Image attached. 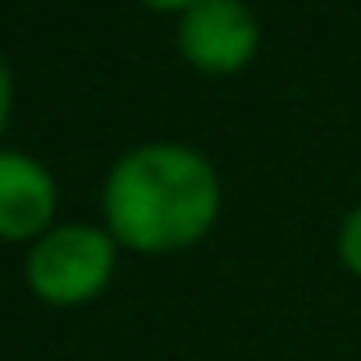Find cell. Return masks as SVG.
<instances>
[{"instance_id":"cell-1","label":"cell","mask_w":361,"mask_h":361,"mask_svg":"<svg viewBox=\"0 0 361 361\" xmlns=\"http://www.w3.org/2000/svg\"><path fill=\"white\" fill-rule=\"evenodd\" d=\"M101 206L119 243L137 252H174L211 229L220 211V178L202 151L147 142L115 160Z\"/></svg>"},{"instance_id":"cell-5","label":"cell","mask_w":361,"mask_h":361,"mask_svg":"<svg viewBox=\"0 0 361 361\" xmlns=\"http://www.w3.org/2000/svg\"><path fill=\"white\" fill-rule=\"evenodd\" d=\"M338 252H343L348 270H357V274H361V206L343 220V229H338Z\"/></svg>"},{"instance_id":"cell-2","label":"cell","mask_w":361,"mask_h":361,"mask_svg":"<svg viewBox=\"0 0 361 361\" xmlns=\"http://www.w3.org/2000/svg\"><path fill=\"white\" fill-rule=\"evenodd\" d=\"M27 288L51 307L92 302L115 274V238L92 224H55L27 252Z\"/></svg>"},{"instance_id":"cell-7","label":"cell","mask_w":361,"mask_h":361,"mask_svg":"<svg viewBox=\"0 0 361 361\" xmlns=\"http://www.w3.org/2000/svg\"><path fill=\"white\" fill-rule=\"evenodd\" d=\"M147 5H156V9H178V14H183V9H192L197 0H147Z\"/></svg>"},{"instance_id":"cell-4","label":"cell","mask_w":361,"mask_h":361,"mask_svg":"<svg viewBox=\"0 0 361 361\" xmlns=\"http://www.w3.org/2000/svg\"><path fill=\"white\" fill-rule=\"evenodd\" d=\"M55 215V178L23 151H0V238H42Z\"/></svg>"},{"instance_id":"cell-6","label":"cell","mask_w":361,"mask_h":361,"mask_svg":"<svg viewBox=\"0 0 361 361\" xmlns=\"http://www.w3.org/2000/svg\"><path fill=\"white\" fill-rule=\"evenodd\" d=\"M9 115V73H5V60H0V123Z\"/></svg>"},{"instance_id":"cell-3","label":"cell","mask_w":361,"mask_h":361,"mask_svg":"<svg viewBox=\"0 0 361 361\" xmlns=\"http://www.w3.org/2000/svg\"><path fill=\"white\" fill-rule=\"evenodd\" d=\"M261 27L243 0H197L178 14V51L206 73H233L256 55Z\"/></svg>"}]
</instances>
